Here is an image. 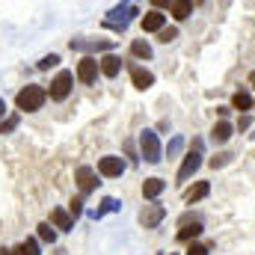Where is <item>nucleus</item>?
Segmentation results:
<instances>
[{
  "label": "nucleus",
  "mask_w": 255,
  "mask_h": 255,
  "mask_svg": "<svg viewBox=\"0 0 255 255\" xmlns=\"http://www.w3.org/2000/svg\"><path fill=\"white\" fill-rule=\"evenodd\" d=\"M45 101H48V92H45L42 86H36V83H27V86L15 95V104H18V110H24V113H36V110H42Z\"/></svg>",
  "instance_id": "obj_1"
},
{
  "label": "nucleus",
  "mask_w": 255,
  "mask_h": 255,
  "mask_svg": "<svg viewBox=\"0 0 255 255\" xmlns=\"http://www.w3.org/2000/svg\"><path fill=\"white\" fill-rule=\"evenodd\" d=\"M139 154L148 160V163H160L163 157V148H160V139H157V133L154 130H142L139 133Z\"/></svg>",
  "instance_id": "obj_2"
},
{
  "label": "nucleus",
  "mask_w": 255,
  "mask_h": 255,
  "mask_svg": "<svg viewBox=\"0 0 255 255\" xmlns=\"http://www.w3.org/2000/svg\"><path fill=\"white\" fill-rule=\"evenodd\" d=\"M199 166H202V148H190V151L184 154V160H181V169H178V184L190 181L193 175L199 172Z\"/></svg>",
  "instance_id": "obj_3"
},
{
  "label": "nucleus",
  "mask_w": 255,
  "mask_h": 255,
  "mask_svg": "<svg viewBox=\"0 0 255 255\" xmlns=\"http://www.w3.org/2000/svg\"><path fill=\"white\" fill-rule=\"evenodd\" d=\"M71 83H74V74L71 71H60L54 80H51V89H48V95L54 98V101H65L68 98V92H71Z\"/></svg>",
  "instance_id": "obj_4"
},
{
  "label": "nucleus",
  "mask_w": 255,
  "mask_h": 255,
  "mask_svg": "<svg viewBox=\"0 0 255 255\" xmlns=\"http://www.w3.org/2000/svg\"><path fill=\"white\" fill-rule=\"evenodd\" d=\"M74 181H77V187H80V196H89V193L101 184V181H98V172H95L92 166H77Z\"/></svg>",
  "instance_id": "obj_5"
},
{
  "label": "nucleus",
  "mask_w": 255,
  "mask_h": 255,
  "mask_svg": "<svg viewBox=\"0 0 255 255\" xmlns=\"http://www.w3.org/2000/svg\"><path fill=\"white\" fill-rule=\"evenodd\" d=\"M163 217H166V208L157 205V202H151V205H145V208L139 211V223H142V229H157V226L163 223Z\"/></svg>",
  "instance_id": "obj_6"
},
{
  "label": "nucleus",
  "mask_w": 255,
  "mask_h": 255,
  "mask_svg": "<svg viewBox=\"0 0 255 255\" xmlns=\"http://www.w3.org/2000/svg\"><path fill=\"white\" fill-rule=\"evenodd\" d=\"M122 172H125V160H122V157L104 154V157L98 160V175H104V178H119Z\"/></svg>",
  "instance_id": "obj_7"
},
{
  "label": "nucleus",
  "mask_w": 255,
  "mask_h": 255,
  "mask_svg": "<svg viewBox=\"0 0 255 255\" xmlns=\"http://www.w3.org/2000/svg\"><path fill=\"white\" fill-rule=\"evenodd\" d=\"M133 15H139L133 6H116V9H110V15H107V27H113V30H125L128 21L133 18Z\"/></svg>",
  "instance_id": "obj_8"
},
{
  "label": "nucleus",
  "mask_w": 255,
  "mask_h": 255,
  "mask_svg": "<svg viewBox=\"0 0 255 255\" xmlns=\"http://www.w3.org/2000/svg\"><path fill=\"white\" fill-rule=\"evenodd\" d=\"M98 71H101V63H98L95 57H83V60L77 63V80L89 86V83L98 80Z\"/></svg>",
  "instance_id": "obj_9"
},
{
  "label": "nucleus",
  "mask_w": 255,
  "mask_h": 255,
  "mask_svg": "<svg viewBox=\"0 0 255 255\" xmlns=\"http://www.w3.org/2000/svg\"><path fill=\"white\" fill-rule=\"evenodd\" d=\"M128 71H130V83H133L136 89H151V86H154V74H151L148 68H142V65H130Z\"/></svg>",
  "instance_id": "obj_10"
},
{
  "label": "nucleus",
  "mask_w": 255,
  "mask_h": 255,
  "mask_svg": "<svg viewBox=\"0 0 255 255\" xmlns=\"http://www.w3.org/2000/svg\"><path fill=\"white\" fill-rule=\"evenodd\" d=\"M163 27H166V15H163L160 9H151V12L142 15V30H145V33H157V30H163Z\"/></svg>",
  "instance_id": "obj_11"
},
{
  "label": "nucleus",
  "mask_w": 255,
  "mask_h": 255,
  "mask_svg": "<svg viewBox=\"0 0 255 255\" xmlns=\"http://www.w3.org/2000/svg\"><path fill=\"white\" fill-rule=\"evenodd\" d=\"M116 42L110 39H98V42H83V39H71V51H113Z\"/></svg>",
  "instance_id": "obj_12"
},
{
  "label": "nucleus",
  "mask_w": 255,
  "mask_h": 255,
  "mask_svg": "<svg viewBox=\"0 0 255 255\" xmlns=\"http://www.w3.org/2000/svg\"><path fill=\"white\" fill-rule=\"evenodd\" d=\"M232 133H235V125H229L226 119H220L217 125L211 128V139H214V145H223V142H229V139H232Z\"/></svg>",
  "instance_id": "obj_13"
},
{
  "label": "nucleus",
  "mask_w": 255,
  "mask_h": 255,
  "mask_svg": "<svg viewBox=\"0 0 255 255\" xmlns=\"http://www.w3.org/2000/svg\"><path fill=\"white\" fill-rule=\"evenodd\" d=\"M51 226L60 229V232H71V229H74V217H71L68 211H63V208H54V211H51Z\"/></svg>",
  "instance_id": "obj_14"
},
{
  "label": "nucleus",
  "mask_w": 255,
  "mask_h": 255,
  "mask_svg": "<svg viewBox=\"0 0 255 255\" xmlns=\"http://www.w3.org/2000/svg\"><path fill=\"white\" fill-rule=\"evenodd\" d=\"M98 63H101V74H104V77H116V74L122 71V60H119L116 54H104Z\"/></svg>",
  "instance_id": "obj_15"
},
{
  "label": "nucleus",
  "mask_w": 255,
  "mask_h": 255,
  "mask_svg": "<svg viewBox=\"0 0 255 255\" xmlns=\"http://www.w3.org/2000/svg\"><path fill=\"white\" fill-rule=\"evenodd\" d=\"M253 95L247 92V89H238L235 95H232V110H241V113H247V110H253Z\"/></svg>",
  "instance_id": "obj_16"
},
{
  "label": "nucleus",
  "mask_w": 255,
  "mask_h": 255,
  "mask_svg": "<svg viewBox=\"0 0 255 255\" xmlns=\"http://www.w3.org/2000/svg\"><path fill=\"white\" fill-rule=\"evenodd\" d=\"M163 190H166V181L163 178H145L142 181V196L145 199H157Z\"/></svg>",
  "instance_id": "obj_17"
},
{
  "label": "nucleus",
  "mask_w": 255,
  "mask_h": 255,
  "mask_svg": "<svg viewBox=\"0 0 255 255\" xmlns=\"http://www.w3.org/2000/svg\"><path fill=\"white\" fill-rule=\"evenodd\" d=\"M208 193H211V184H208V181H196L190 190L184 193V202H187V205H193V202H202Z\"/></svg>",
  "instance_id": "obj_18"
},
{
  "label": "nucleus",
  "mask_w": 255,
  "mask_h": 255,
  "mask_svg": "<svg viewBox=\"0 0 255 255\" xmlns=\"http://www.w3.org/2000/svg\"><path fill=\"white\" fill-rule=\"evenodd\" d=\"M193 15V0H175L172 3V18L175 21H187Z\"/></svg>",
  "instance_id": "obj_19"
},
{
  "label": "nucleus",
  "mask_w": 255,
  "mask_h": 255,
  "mask_svg": "<svg viewBox=\"0 0 255 255\" xmlns=\"http://www.w3.org/2000/svg\"><path fill=\"white\" fill-rule=\"evenodd\" d=\"M130 54H133L136 60H151V45H148L145 39H133V42H130Z\"/></svg>",
  "instance_id": "obj_20"
},
{
  "label": "nucleus",
  "mask_w": 255,
  "mask_h": 255,
  "mask_svg": "<svg viewBox=\"0 0 255 255\" xmlns=\"http://www.w3.org/2000/svg\"><path fill=\"white\" fill-rule=\"evenodd\" d=\"M199 235H202V223L196 220L193 226H190V223H187V226H184V229L178 232V241H181V244H193V241H196Z\"/></svg>",
  "instance_id": "obj_21"
},
{
  "label": "nucleus",
  "mask_w": 255,
  "mask_h": 255,
  "mask_svg": "<svg viewBox=\"0 0 255 255\" xmlns=\"http://www.w3.org/2000/svg\"><path fill=\"white\" fill-rule=\"evenodd\" d=\"M119 208H122V205H119V199L107 196V199L101 202V208H98V211H92V217H95V220H101L104 214H110V211H119Z\"/></svg>",
  "instance_id": "obj_22"
},
{
  "label": "nucleus",
  "mask_w": 255,
  "mask_h": 255,
  "mask_svg": "<svg viewBox=\"0 0 255 255\" xmlns=\"http://www.w3.org/2000/svg\"><path fill=\"white\" fill-rule=\"evenodd\" d=\"M232 160H235L232 151H220V154H214V157L208 160V166H211V169H223V166H229Z\"/></svg>",
  "instance_id": "obj_23"
},
{
  "label": "nucleus",
  "mask_w": 255,
  "mask_h": 255,
  "mask_svg": "<svg viewBox=\"0 0 255 255\" xmlns=\"http://www.w3.org/2000/svg\"><path fill=\"white\" fill-rule=\"evenodd\" d=\"M36 229H39V241H45V244H54L57 241V232H54L51 223H39Z\"/></svg>",
  "instance_id": "obj_24"
},
{
  "label": "nucleus",
  "mask_w": 255,
  "mask_h": 255,
  "mask_svg": "<svg viewBox=\"0 0 255 255\" xmlns=\"http://www.w3.org/2000/svg\"><path fill=\"white\" fill-rule=\"evenodd\" d=\"M175 39H178V30H175V27H163V30H157V42L169 45V42H175Z\"/></svg>",
  "instance_id": "obj_25"
},
{
  "label": "nucleus",
  "mask_w": 255,
  "mask_h": 255,
  "mask_svg": "<svg viewBox=\"0 0 255 255\" xmlns=\"http://www.w3.org/2000/svg\"><path fill=\"white\" fill-rule=\"evenodd\" d=\"M181 148H184V136H172V139H169V145H166V154H169V157H175Z\"/></svg>",
  "instance_id": "obj_26"
},
{
  "label": "nucleus",
  "mask_w": 255,
  "mask_h": 255,
  "mask_svg": "<svg viewBox=\"0 0 255 255\" xmlns=\"http://www.w3.org/2000/svg\"><path fill=\"white\" fill-rule=\"evenodd\" d=\"M57 63H60V57H57V54H48V57L39 60V71H48V68H54Z\"/></svg>",
  "instance_id": "obj_27"
},
{
  "label": "nucleus",
  "mask_w": 255,
  "mask_h": 255,
  "mask_svg": "<svg viewBox=\"0 0 255 255\" xmlns=\"http://www.w3.org/2000/svg\"><path fill=\"white\" fill-rule=\"evenodd\" d=\"M18 116H9V119H0V133H9V130H15L18 128Z\"/></svg>",
  "instance_id": "obj_28"
},
{
  "label": "nucleus",
  "mask_w": 255,
  "mask_h": 255,
  "mask_svg": "<svg viewBox=\"0 0 255 255\" xmlns=\"http://www.w3.org/2000/svg\"><path fill=\"white\" fill-rule=\"evenodd\" d=\"M24 253L27 255H42L39 253V241H36V238H27V241H24Z\"/></svg>",
  "instance_id": "obj_29"
},
{
  "label": "nucleus",
  "mask_w": 255,
  "mask_h": 255,
  "mask_svg": "<svg viewBox=\"0 0 255 255\" xmlns=\"http://www.w3.org/2000/svg\"><path fill=\"white\" fill-rule=\"evenodd\" d=\"M68 214H71V217L77 220V217L83 214V199H74V202H71V208H68Z\"/></svg>",
  "instance_id": "obj_30"
},
{
  "label": "nucleus",
  "mask_w": 255,
  "mask_h": 255,
  "mask_svg": "<svg viewBox=\"0 0 255 255\" xmlns=\"http://www.w3.org/2000/svg\"><path fill=\"white\" fill-rule=\"evenodd\" d=\"M187 255H208V247H202V244L193 241L190 247H187Z\"/></svg>",
  "instance_id": "obj_31"
},
{
  "label": "nucleus",
  "mask_w": 255,
  "mask_h": 255,
  "mask_svg": "<svg viewBox=\"0 0 255 255\" xmlns=\"http://www.w3.org/2000/svg\"><path fill=\"white\" fill-rule=\"evenodd\" d=\"M250 122H253V119H250V116H247V113H244V116H241V119H238V130H247V128H250Z\"/></svg>",
  "instance_id": "obj_32"
},
{
  "label": "nucleus",
  "mask_w": 255,
  "mask_h": 255,
  "mask_svg": "<svg viewBox=\"0 0 255 255\" xmlns=\"http://www.w3.org/2000/svg\"><path fill=\"white\" fill-rule=\"evenodd\" d=\"M175 0H154V9H172Z\"/></svg>",
  "instance_id": "obj_33"
},
{
  "label": "nucleus",
  "mask_w": 255,
  "mask_h": 255,
  "mask_svg": "<svg viewBox=\"0 0 255 255\" xmlns=\"http://www.w3.org/2000/svg\"><path fill=\"white\" fill-rule=\"evenodd\" d=\"M3 116H6V101L0 98V119H3Z\"/></svg>",
  "instance_id": "obj_34"
},
{
  "label": "nucleus",
  "mask_w": 255,
  "mask_h": 255,
  "mask_svg": "<svg viewBox=\"0 0 255 255\" xmlns=\"http://www.w3.org/2000/svg\"><path fill=\"white\" fill-rule=\"evenodd\" d=\"M12 255H27V253H24V244H21V247H18V250H15Z\"/></svg>",
  "instance_id": "obj_35"
},
{
  "label": "nucleus",
  "mask_w": 255,
  "mask_h": 255,
  "mask_svg": "<svg viewBox=\"0 0 255 255\" xmlns=\"http://www.w3.org/2000/svg\"><path fill=\"white\" fill-rule=\"evenodd\" d=\"M250 83H253V86H255V71H253V74H250Z\"/></svg>",
  "instance_id": "obj_36"
},
{
  "label": "nucleus",
  "mask_w": 255,
  "mask_h": 255,
  "mask_svg": "<svg viewBox=\"0 0 255 255\" xmlns=\"http://www.w3.org/2000/svg\"><path fill=\"white\" fill-rule=\"evenodd\" d=\"M169 255H178V253H169Z\"/></svg>",
  "instance_id": "obj_37"
},
{
  "label": "nucleus",
  "mask_w": 255,
  "mask_h": 255,
  "mask_svg": "<svg viewBox=\"0 0 255 255\" xmlns=\"http://www.w3.org/2000/svg\"><path fill=\"white\" fill-rule=\"evenodd\" d=\"M253 107H255V104H253Z\"/></svg>",
  "instance_id": "obj_38"
}]
</instances>
